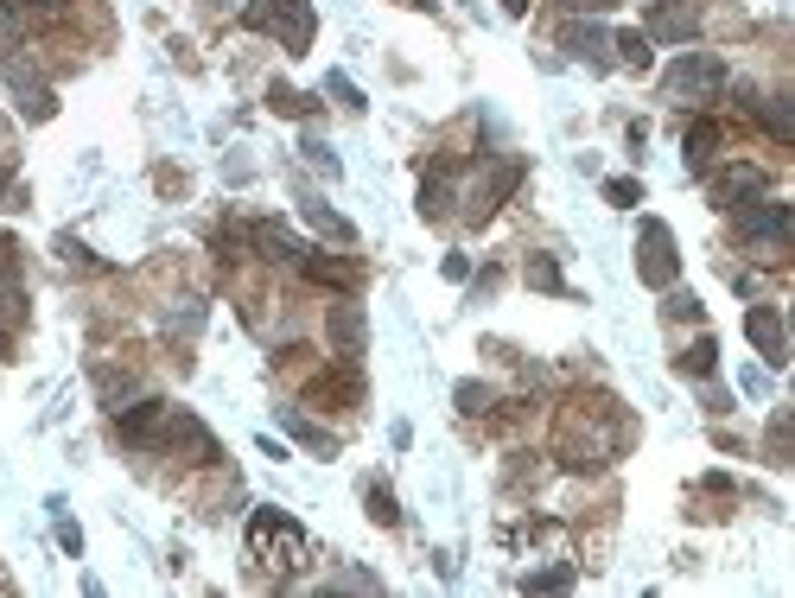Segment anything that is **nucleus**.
<instances>
[{
    "instance_id": "nucleus-27",
    "label": "nucleus",
    "mask_w": 795,
    "mask_h": 598,
    "mask_svg": "<svg viewBox=\"0 0 795 598\" xmlns=\"http://www.w3.org/2000/svg\"><path fill=\"white\" fill-rule=\"evenodd\" d=\"M306 223H312L318 235H332V242H357V230H351L337 210H325V204H306Z\"/></svg>"
},
{
    "instance_id": "nucleus-10",
    "label": "nucleus",
    "mask_w": 795,
    "mask_h": 598,
    "mask_svg": "<svg viewBox=\"0 0 795 598\" xmlns=\"http://www.w3.org/2000/svg\"><path fill=\"white\" fill-rule=\"evenodd\" d=\"M249 242H255L261 261H281V267H300V255H306V242L286 230L281 217H261V223H249Z\"/></svg>"
},
{
    "instance_id": "nucleus-38",
    "label": "nucleus",
    "mask_w": 795,
    "mask_h": 598,
    "mask_svg": "<svg viewBox=\"0 0 795 598\" xmlns=\"http://www.w3.org/2000/svg\"><path fill=\"white\" fill-rule=\"evenodd\" d=\"M439 267H446V281H464V274H471V261H464V255H446Z\"/></svg>"
},
{
    "instance_id": "nucleus-13",
    "label": "nucleus",
    "mask_w": 795,
    "mask_h": 598,
    "mask_svg": "<svg viewBox=\"0 0 795 598\" xmlns=\"http://www.w3.org/2000/svg\"><path fill=\"white\" fill-rule=\"evenodd\" d=\"M522 172H529L522 159H503V166H496V172L484 179V191H478V204H471V217H496V210H503V204L515 198V185H522Z\"/></svg>"
},
{
    "instance_id": "nucleus-22",
    "label": "nucleus",
    "mask_w": 795,
    "mask_h": 598,
    "mask_svg": "<svg viewBox=\"0 0 795 598\" xmlns=\"http://www.w3.org/2000/svg\"><path fill=\"white\" fill-rule=\"evenodd\" d=\"M281 427H286V433H293L300 445H312V452H325V459L337 452V440H332V433H325V427H312L306 415H293V408H281Z\"/></svg>"
},
{
    "instance_id": "nucleus-35",
    "label": "nucleus",
    "mask_w": 795,
    "mask_h": 598,
    "mask_svg": "<svg viewBox=\"0 0 795 598\" xmlns=\"http://www.w3.org/2000/svg\"><path fill=\"white\" fill-rule=\"evenodd\" d=\"M662 313H668V318H700V300H693V293H668Z\"/></svg>"
},
{
    "instance_id": "nucleus-1",
    "label": "nucleus",
    "mask_w": 795,
    "mask_h": 598,
    "mask_svg": "<svg viewBox=\"0 0 795 598\" xmlns=\"http://www.w3.org/2000/svg\"><path fill=\"white\" fill-rule=\"evenodd\" d=\"M249 554H255L268 573L286 579V573H300L312 560V535L286 516V510H255V516H249Z\"/></svg>"
},
{
    "instance_id": "nucleus-15",
    "label": "nucleus",
    "mask_w": 795,
    "mask_h": 598,
    "mask_svg": "<svg viewBox=\"0 0 795 598\" xmlns=\"http://www.w3.org/2000/svg\"><path fill=\"white\" fill-rule=\"evenodd\" d=\"M300 267H306V281H318V286H337V293H351V286H357V261L325 255V249H306V255H300Z\"/></svg>"
},
{
    "instance_id": "nucleus-20",
    "label": "nucleus",
    "mask_w": 795,
    "mask_h": 598,
    "mask_svg": "<svg viewBox=\"0 0 795 598\" xmlns=\"http://www.w3.org/2000/svg\"><path fill=\"white\" fill-rule=\"evenodd\" d=\"M446 210H452V172H446V166H433V172L420 179V217L433 223V217H446Z\"/></svg>"
},
{
    "instance_id": "nucleus-16",
    "label": "nucleus",
    "mask_w": 795,
    "mask_h": 598,
    "mask_svg": "<svg viewBox=\"0 0 795 598\" xmlns=\"http://www.w3.org/2000/svg\"><path fill=\"white\" fill-rule=\"evenodd\" d=\"M744 108H751V115H757V122H764L783 147L795 140V96H789V90H783V96H764V103H744Z\"/></svg>"
},
{
    "instance_id": "nucleus-37",
    "label": "nucleus",
    "mask_w": 795,
    "mask_h": 598,
    "mask_svg": "<svg viewBox=\"0 0 795 598\" xmlns=\"http://www.w3.org/2000/svg\"><path fill=\"white\" fill-rule=\"evenodd\" d=\"M306 159H312V166H318V172H337V159L325 154V147H318V140H306Z\"/></svg>"
},
{
    "instance_id": "nucleus-21",
    "label": "nucleus",
    "mask_w": 795,
    "mask_h": 598,
    "mask_svg": "<svg viewBox=\"0 0 795 598\" xmlns=\"http://www.w3.org/2000/svg\"><path fill=\"white\" fill-rule=\"evenodd\" d=\"M713 364H719V344H713V338H693L688 350L674 357V369H681V376H693V382H707V376H713Z\"/></svg>"
},
{
    "instance_id": "nucleus-19",
    "label": "nucleus",
    "mask_w": 795,
    "mask_h": 598,
    "mask_svg": "<svg viewBox=\"0 0 795 598\" xmlns=\"http://www.w3.org/2000/svg\"><path fill=\"white\" fill-rule=\"evenodd\" d=\"M561 45L573 57H586V64H605V52H611V32H598V27H566L561 32Z\"/></svg>"
},
{
    "instance_id": "nucleus-4",
    "label": "nucleus",
    "mask_w": 795,
    "mask_h": 598,
    "mask_svg": "<svg viewBox=\"0 0 795 598\" xmlns=\"http://www.w3.org/2000/svg\"><path fill=\"white\" fill-rule=\"evenodd\" d=\"M739 235H744V249L757 261H783L789 255V235H795V204H744L739 210Z\"/></svg>"
},
{
    "instance_id": "nucleus-24",
    "label": "nucleus",
    "mask_w": 795,
    "mask_h": 598,
    "mask_svg": "<svg viewBox=\"0 0 795 598\" xmlns=\"http://www.w3.org/2000/svg\"><path fill=\"white\" fill-rule=\"evenodd\" d=\"M522 274H529V286H535V293H566L561 261H554V255H529V267H522Z\"/></svg>"
},
{
    "instance_id": "nucleus-11",
    "label": "nucleus",
    "mask_w": 795,
    "mask_h": 598,
    "mask_svg": "<svg viewBox=\"0 0 795 598\" xmlns=\"http://www.w3.org/2000/svg\"><path fill=\"white\" fill-rule=\"evenodd\" d=\"M7 83H13V96H20V115H27V122H52V115H57L52 83H39V77L27 71V64H20V57H13V71H7Z\"/></svg>"
},
{
    "instance_id": "nucleus-40",
    "label": "nucleus",
    "mask_w": 795,
    "mask_h": 598,
    "mask_svg": "<svg viewBox=\"0 0 795 598\" xmlns=\"http://www.w3.org/2000/svg\"><path fill=\"white\" fill-rule=\"evenodd\" d=\"M503 13H529V0H503Z\"/></svg>"
},
{
    "instance_id": "nucleus-32",
    "label": "nucleus",
    "mask_w": 795,
    "mask_h": 598,
    "mask_svg": "<svg viewBox=\"0 0 795 598\" xmlns=\"http://www.w3.org/2000/svg\"><path fill=\"white\" fill-rule=\"evenodd\" d=\"M484 408H490L484 382H459V415H484Z\"/></svg>"
},
{
    "instance_id": "nucleus-28",
    "label": "nucleus",
    "mask_w": 795,
    "mask_h": 598,
    "mask_svg": "<svg viewBox=\"0 0 795 598\" xmlns=\"http://www.w3.org/2000/svg\"><path fill=\"white\" fill-rule=\"evenodd\" d=\"M96 395H103L108 408H122V401H134V376H115V369H96Z\"/></svg>"
},
{
    "instance_id": "nucleus-5",
    "label": "nucleus",
    "mask_w": 795,
    "mask_h": 598,
    "mask_svg": "<svg viewBox=\"0 0 795 598\" xmlns=\"http://www.w3.org/2000/svg\"><path fill=\"white\" fill-rule=\"evenodd\" d=\"M637 281L668 293V286L681 281V255H674V230H668L662 217H642L637 230Z\"/></svg>"
},
{
    "instance_id": "nucleus-2",
    "label": "nucleus",
    "mask_w": 795,
    "mask_h": 598,
    "mask_svg": "<svg viewBox=\"0 0 795 598\" xmlns=\"http://www.w3.org/2000/svg\"><path fill=\"white\" fill-rule=\"evenodd\" d=\"M242 27L281 39L286 57H300V52H312L318 20H312V0H249V7H242Z\"/></svg>"
},
{
    "instance_id": "nucleus-7",
    "label": "nucleus",
    "mask_w": 795,
    "mask_h": 598,
    "mask_svg": "<svg viewBox=\"0 0 795 598\" xmlns=\"http://www.w3.org/2000/svg\"><path fill=\"white\" fill-rule=\"evenodd\" d=\"M166 401H134V408H115V440L134 445V452H159L166 440Z\"/></svg>"
},
{
    "instance_id": "nucleus-8",
    "label": "nucleus",
    "mask_w": 795,
    "mask_h": 598,
    "mask_svg": "<svg viewBox=\"0 0 795 598\" xmlns=\"http://www.w3.org/2000/svg\"><path fill=\"white\" fill-rule=\"evenodd\" d=\"M744 338H751V350L764 357V369L789 364V325H783L776 306H751V313H744Z\"/></svg>"
},
{
    "instance_id": "nucleus-17",
    "label": "nucleus",
    "mask_w": 795,
    "mask_h": 598,
    "mask_svg": "<svg viewBox=\"0 0 795 598\" xmlns=\"http://www.w3.org/2000/svg\"><path fill=\"white\" fill-rule=\"evenodd\" d=\"M312 401H363V382H357V364L344 369H325V376H312Z\"/></svg>"
},
{
    "instance_id": "nucleus-41",
    "label": "nucleus",
    "mask_w": 795,
    "mask_h": 598,
    "mask_svg": "<svg viewBox=\"0 0 795 598\" xmlns=\"http://www.w3.org/2000/svg\"><path fill=\"white\" fill-rule=\"evenodd\" d=\"M7 350H13V338H7V332H0V357H7Z\"/></svg>"
},
{
    "instance_id": "nucleus-36",
    "label": "nucleus",
    "mask_w": 795,
    "mask_h": 598,
    "mask_svg": "<svg viewBox=\"0 0 795 598\" xmlns=\"http://www.w3.org/2000/svg\"><path fill=\"white\" fill-rule=\"evenodd\" d=\"M57 547H64V554H83V528L71 516H57Z\"/></svg>"
},
{
    "instance_id": "nucleus-9",
    "label": "nucleus",
    "mask_w": 795,
    "mask_h": 598,
    "mask_svg": "<svg viewBox=\"0 0 795 598\" xmlns=\"http://www.w3.org/2000/svg\"><path fill=\"white\" fill-rule=\"evenodd\" d=\"M325 338H332L337 364H363V350H369V318H363V306H332Z\"/></svg>"
},
{
    "instance_id": "nucleus-30",
    "label": "nucleus",
    "mask_w": 795,
    "mask_h": 598,
    "mask_svg": "<svg viewBox=\"0 0 795 598\" xmlns=\"http://www.w3.org/2000/svg\"><path fill=\"white\" fill-rule=\"evenodd\" d=\"M770 465H789V415L770 420Z\"/></svg>"
},
{
    "instance_id": "nucleus-6",
    "label": "nucleus",
    "mask_w": 795,
    "mask_h": 598,
    "mask_svg": "<svg viewBox=\"0 0 795 598\" xmlns=\"http://www.w3.org/2000/svg\"><path fill=\"white\" fill-rule=\"evenodd\" d=\"M159 452H185L191 465H217V459H223L217 433H210L198 415H185V408H172V415H166V440H159Z\"/></svg>"
},
{
    "instance_id": "nucleus-34",
    "label": "nucleus",
    "mask_w": 795,
    "mask_h": 598,
    "mask_svg": "<svg viewBox=\"0 0 795 598\" xmlns=\"http://www.w3.org/2000/svg\"><path fill=\"white\" fill-rule=\"evenodd\" d=\"M57 255L71 261V267H103V261L90 255V249H83V242H71V235H57Z\"/></svg>"
},
{
    "instance_id": "nucleus-18",
    "label": "nucleus",
    "mask_w": 795,
    "mask_h": 598,
    "mask_svg": "<svg viewBox=\"0 0 795 598\" xmlns=\"http://www.w3.org/2000/svg\"><path fill=\"white\" fill-rule=\"evenodd\" d=\"M649 39H674V45H681V39H693V13L688 7H681V0H662V7H656V13H649Z\"/></svg>"
},
{
    "instance_id": "nucleus-25",
    "label": "nucleus",
    "mask_w": 795,
    "mask_h": 598,
    "mask_svg": "<svg viewBox=\"0 0 795 598\" xmlns=\"http://www.w3.org/2000/svg\"><path fill=\"white\" fill-rule=\"evenodd\" d=\"M611 45H617V57H624L630 71H649V57H656V52H649V45H656L649 32H617Z\"/></svg>"
},
{
    "instance_id": "nucleus-3",
    "label": "nucleus",
    "mask_w": 795,
    "mask_h": 598,
    "mask_svg": "<svg viewBox=\"0 0 795 598\" xmlns=\"http://www.w3.org/2000/svg\"><path fill=\"white\" fill-rule=\"evenodd\" d=\"M662 90L674 96V103H719V96L732 90V71H725L713 52H681L674 64H668Z\"/></svg>"
},
{
    "instance_id": "nucleus-33",
    "label": "nucleus",
    "mask_w": 795,
    "mask_h": 598,
    "mask_svg": "<svg viewBox=\"0 0 795 598\" xmlns=\"http://www.w3.org/2000/svg\"><path fill=\"white\" fill-rule=\"evenodd\" d=\"M605 198H611L617 210H630V204H642V185L637 179H611L605 185Z\"/></svg>"
},
{
    "instance_id": "nucleus-29",
    "label": "nucleus",
    "mask_w": 795,
    "mask_h": 598,
    "mask_svg": "<svg viewBox=\"0 0 795 598\" xmlns=\"http://www.w3.org/2000/svg\"><path fill=\"white\" fill-rule=\"evenodd\" d=\"M268 103H274V115H312V103L300 96V90H286V83H274V90H268Z\"/></svg>"
},
{
    "instance_id": "nucleus-26",
    "label": "nucleus",
    "mask_w": 795,
    "mask_h": 598,
    "mask_svg": "<svg viewBox=\"0 0 795 598\" xmlns=\"http://www.w3.org/2000/svg\"><path fill=\"white\" fill-rule=\"evenodd\" d=\"M363 503H369V522H376V528H395V522H401V503H395V491H383V484H369Z\"/></svg>"
},
{
    "instance_id": "nucleus-23",
    "label": "nucleus",
    "mask_w": 795,
    "mask_h": 598,
    "mask_svg": "<svg viewBox=\"0 0 795 598\" xmlns=\"http://www.w3.org/2000/svg\"><path fill=\"white\" fill-rule=\"evenodd\" d=\"M579 579V567L573 560H561V567H535V573H522V592H566Z\"/></svg>"
},
{
    "instance_id": "nucleus-42",
    "label": "nucleus",
    "mask_w": 795,
    "mask_h": 598,
    "mask_svg": "<svg viewBox=\"0 0 795 598\" xmlns=\"http://www.w3.org/2000/svg\"><path fill=\"white\" fill-rule=\"evenodd\" d=\"M401 7H433V0H401Z\"/></svg>"
},
{
    "instance_id": "nucleus-39",
    "label": "nucleus",
    "mask_w": 795,
    "mask_h": 598,
    "mask_svg": "<svg viewBox=\"0 0 795 598\" xmlns=\"http://www.w3.org/2000/svg\"><path fill=\"white\" fill-rule=\"evenodd\" d=\"M573 13H605V7H617V0H566Z\"/></svg>"
},
{
    "instance_id": "nucleus-31",
    "label": "nucleus",
    "mask_w": 795,
    "mask_h": 598,
    "mask_svg": "<svg viewBox=\"0 0 795 598\" xmlns=\"http://www.w3.org/2000/svg\"><path fill=\"white\" fill-rule=\"evenodd\" d=\"M325 96H337L344 108H363V90H357L351 77H344V71H332V77H325Z\"/></svg>"
},
{
    "instance_id": "nucleus-12",
    "label": "nucleus",
    "mask_w": 795,
    "mask_h": 598,
    "mask_svg": "<svg viewBox=\"0 0 795 598\" xmlns=\"http://www.w3.org/2000/svg\"><path fill=\"white\" fill-rule=\"evenodd\" d=\"M751 198H764V172H757V166H725V172H713V204L744 210Z\"/></svg>"
},
{
    "instance_id": "nucleus-14",
    "label": "nucleus",
    "mask_w": 795,
    "mask_h": 598,
    "mask_svg": "<svg viewBox=\"0 0 795 598\" xmlns=\"http://www.w3.org/2000/svg\"><path fill=\"white\" fill-rule=\"evenodd\" d=\"M719 147H725V128H719L713 115H700V122H688V134H681V154H688L693 172H707L719 159Z\"/></svg>"
}]
</instances>
